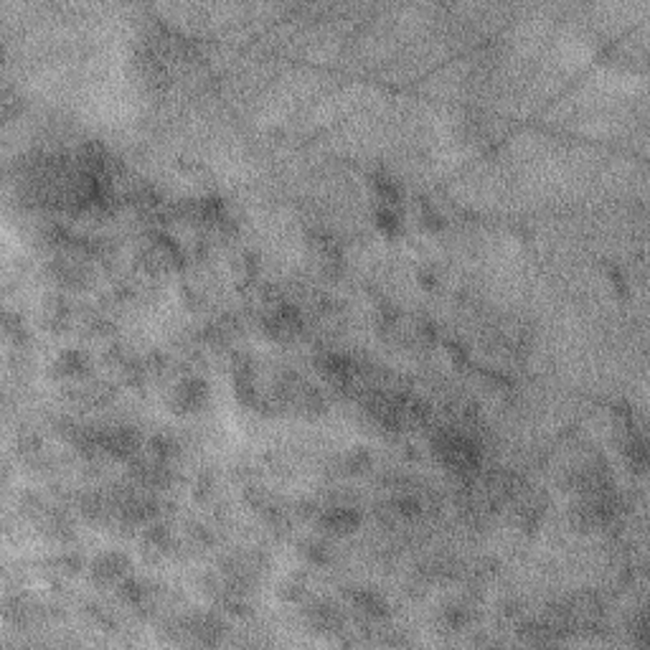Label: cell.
<instances>
[{
	"mask_svg": "<svg viewBox=\"0 0 650 650\" xmlns=\"http://www.w3.org/2000/svg\"><path fill=\"white\" fill-rule=\"evenodd\" d=\"M150 452L155 455L160 462H171L173 457H178V455H181V447H178V442L171 440V437L155 435L150 440Z\"/></svg>",
	"mask_w": 650,
	"mask_h": 650,
	"instance_id": "cell-1",
	"label": "cell"
}]
</instances>
